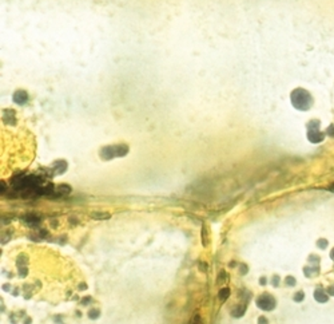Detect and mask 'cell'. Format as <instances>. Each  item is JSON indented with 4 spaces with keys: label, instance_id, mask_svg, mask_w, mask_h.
<instances>
[{
    "label": "cell",
    "instance_id": "cell-8",
    "mask_svg": "<svg viewBox=\"0 0 334 324\" xmlns=\"http://www.w3.org/2000/svg\"><path fill=\"white\" fill-rule=\"evenodd\" d=\"M229 296H230V288H222L219 291V299L221 300H226Z\"/></svg>",
    "mask_w": 334,
    "mask_h": 324
},
{
    "label": "cell",
    "instance_id": "cell-2",
    "mask_svg": "<svg viewBox=\"0 0 334 324\" xmlns=\"http://www.w3.org/2000/svg\"><path fill=\"white\" fill-rule=\"evenodd\" d=\"M128 151V147L126 145H118V146H107L103 150H100V157L104 159H111L114 157L126 156Z\"/></svg>",
    "mask_w": 334,
    "mask_h": 324
},
{
    "label": "cell",
    "instance_id": "cell-4",
    "mask_svg": "<svg viewBox=\"0 0 334 324\" xmlns=\"http://www.w3.org/2000/svg\"><path fill=\"white\" fill-rule=\"evenodd\" d=\"M323 137H325V134L321 133V131H318V127H315V129H312V127H309L307 138H309L310 142L318 143V142H321V141L323 139Z\"/></svg>",
    "mask_w": 334,
    "mask_h": 324
},
{
    "label": "cell",
    "instance_id": "cell-12",
    "mask_svg": "<svg viewBox=\"0 0 334 324\" xmlns=\"http://www.w3.org/2000/svg\"><path fill=\"white\" fill-rule=\"evenodd\" d=\"M25 220L28 223H39V217H36V216H27Z\"/></svg>",
    "mask_w": 334,
    "mask_h": 324
},
{
    "label": "cell",
    "instance_id": "cell-18",
    "mask_svg": "<svg viewBox=\"0 0 334 324\" xmlns=\"http://www.w3.org/2000/svg\"><path fill=\"white\" fill-rule=\"evenodd\" d=\"M328 293H329V295H331V296H334V284L328 288Z\"/></svg>",
    "mask_w": 334,
    "mask_h": 324
},
{
    "label": "cell",
    "instance_id": "cell-7",
    "mask_svg": "<svg viewBox=\"0 0 334 324\" xmlns=\"http://www.w3.org/2000/svg\"><path fill=\"white\" fill-rule=\"evenodd\" d=\"M91 217L95 220H107V218H110V214H108V213L95 212V213H91Z\"/></svg>",
    "mask_w": 334,
    "mask_h": 324
},
{
    "label": "cell",
    "instance_id": "cell-13",
    "mask_svg": "<svg viewBox=\"0 0 334 324\" xmlns=\"http://www.w3.org/2000/svg\"><path fill=\"white\" fill-rule=\"evenodd\" d=\"M98 315H99V311H98V309H94V311H90V318H92V319H96V318H98Z\"/></svg>",
    "mask_w": 334,
    "mask_h": 324
},
{
    "label": "cell",
    "instance_id": "cell-9",
    "mask_svg": "<svg viewBox=\"0 0 334 324\" xmlns=\"http://www.w3.org/2000/svg\"><path fill=\"white\" fill-rule=\"evenodd\" d=\"M71 192V187L68 185H59L58 186V193L59 194H67Z\"/></svg>",
    "mask_w": 334,
    "mask_h": 324
},
{
    "label": "cell",
    "instance_id": "cell-21",
    "mask_svg": "<svg viewBox=\"0 0 334 324\" xmlns=\"http://www.w3.org/2000/svg\"><path fill=\"white\" fill-rule=\"evenodd\" d=\"M330 256H331V258H333V260H334V249H333V251H331V253H330Z\"/></svg>",
    "mask_w": 334,
    "mask_h": 324
},
{
    "label": "cell",
    "instance_id": "cell-17",
    "mask_svg": "<svg viewBox=\"0 0 334 324\" xmlns=\"http://www.w3.org/2000/svg\"><path fill=\"white\" fill-rule=\"evenodd\" d=\"M318 245H319V248H325V247L328 245V241H326V240H321V241L318 242Z\"/></svg>",
    "mask_w": 334,
    "mask_h": 324
},
{
    "label": "cell",
    "instance_id": "cell-20",
    "mask_svg": "<svg viewBox=\"0 0 334 324\" xmlns=\"http://www.w3.org/2000/svg\"><path fill=\"white\" fill-rule=\"evenodd\" d=\"M329 190L334 192V184H331V185H330V186H329Z\"/></svg>",
    "mask_w": 334,
    "mask_h": 324
},
{
    "label": "cell",
    "instance_id": "cell-11",
    "mask_svg": "<svg viewBox=\"0 0 334 324\" xmlns=\"http://www.w3.org/2000/svg\"><path fill=\"white\" fill-rule=\"evenodd\" d=\"M191 324H203V323H202L201 316H199V315H195V316L192 318V320H191Z\"/></svg>",
    "mask_w": 334,
    "mask_h": 324
},
{
    "label": "cell",
    "instance_id": "cell-10",
    "mask_svg": "<svg viewBox=\"0 0 334 324\" xmlns=\"http://www.w3.org/2000/svg\"><path fill=\"white\" fill-rule=\"evenodd\" d=\"M243 312H245V307H243V308H241V307H239V308L234 309L233 315L235 316V318H239V316H242V315H243Z\"/></svg>",
    "mask_w": 334,
    "mask_h": 324
},
{
    "label": "cell",
    "instance_id": "cell-1",
    "mask_svg": "<svg viewBox=\"0 0 334 324\" xmlns=\"http://www.w3.org/2000/svg\"><path fill=\"white\" fill-rule=\"evenodd\" d=\"M312 95L303 89H295L291 92V103L298 110H309L312 106Z\"/></svg>",
    "mask_w": 334,
    "mask_h": 324
},
{
    "label": "cell",
    "instance_id": "cell-5",
    "mask_svg": "<svg viewBox=\"0 0 334 324\" xmlns=\"http://www.w3.org/2000/svg\"><path fill=\"white\" fill-rule=\"evenodd\" d=\"M27 99H28V95H27V92H24V91H18V92H15V95H13V101H15L16 103H19V105L25 103Z\"/></svg>",
    "mask_w": 334,
    "mask_h": 324
},
{
    "label": "cell",
    "instance_id": "cell-15",
    "mask_svg": "<svg viewBox=\"0 0 334 324\" xmlns=\"http://www.w3.org/2000/svg\"><path fill=\"white\" fill-rule=\"evenodd\" d=\"M202 238H203V245L205 247H207V240H206V228H203V233H202Z\"/></svg>",
    "mask_w": 334,
    "mask_h": 324
},
{
    "label": "cell",
    "instance_id": "cell-16",
    "mask_svg": "<svg viewBox=\"0 0 334 324\" xmlns=\"http://www.w3.org/2000/svg\"><path fill=\"white\" fill-rule=\"evenodd\" d=\"M286 281H287L289 285H294V284H295V279H293V277H290V276L286 277Z\"/></svg>",
    "mask_w": 334,
    "mask_h": 324
},
{
    "label": "cell",
    "instance_id": "cell-6",
    "mask_svg": "<svg viewBox=\"0 0 334 324\" xmlns=\"http://www.w3.org/2000/svg\"><path fill=\"white\" fill-rule=\"evenodd\" d=\"M314 297H315V300H318L319 303H325L326 300H328V295L322 291V289H317L314 292Z\"/></svg>",
    "mask_w": 334,
    "mask_h": 324
},
{
    "label": "cell",
    "instance_id": "cell-3",
    "mask_svg": "<svg viewBox=\"0 0 334 324\" xmlns=\"http://www.w3.org/2000/svg\"><path fill=\"white\" fill-rule=\"evenodd\" d=\"M257 304H258L259 308L266 309V311H271V309L275 307V300L274 297H271L270 295H262L257 299Z\"/></svg>",
    "mask_w": 334,
    "mask_h": 324
},
{
    "label": "cell",
    "instance_id": "cell-14",
    "mask_svg": "<svg viewBox=\"0 0 334 324\" xmlns=\"http://www.w3.org/2000/svg\"><path fill=\"white\" fill-rule=\"evenodd\" d=\"M302 299H303V292H298L295 296H294V300H295V301H301Z\"/></svg>",
    "mask_w": 334,
    "mask_h": 324
},
{
    "label": "cell",
    "instance_id": "cell-19",
    "mask_svg": "<svg viewBox=\"0 0 334 324\" xmlns=\"http://www.w3.org/2000/svg\"><path fill=\"white\" fill-rule=\"evenodd\" d=\"M328 134H330V135H334V126H330V127H329Z\"/></svg>",
    "mask_w": 334,
    "mask_h": 324
}]
</instances>
